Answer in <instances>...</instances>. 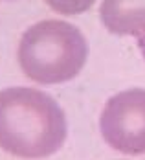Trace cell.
<instances>
[{
    "mask_svg": "<svg viewBox=\"0 0 145 160\" xmlns=\"http://www.w3.org/2000/svg\"><path fill=\"white\" fill-rule=\"evenodd\" d=\"M63 109L46 92L28 87L0 90V147L18 158H46L66 140Z\"/></svg>",
    "mask_w": 145,
    "mask_h": 160,
    "instance_id": "cell-1",
    "label": "cell"
},
{
    "mask_svg": "<svg viewBox=\"0 0 145 160\" xmlns=\"http://www.w3.org/2000/svg\"><path fill=\"white\" fill-rule=\"evenodd\" d=\"M88 57L85 35L65 20H42L28 28L18 42V64L41 85L65 83L83 70Z\"/></svg>",
    "mask_w": 145,
    "mask_h": 160,
    "instance_id": "cell-2",
    "label": "cell"
},
{
    "mask_svg": "<svg viewBox=\"0 0 145 160\" xmlns=\"http://www.w3.org/2000/svg\"><path fill=\"white\" fill-rule=\"evenodd\" d=\"M96 0H46L50 8L61 15H79L92 8Z\"/></svg>",
    "mask_w": 145,
    "mask_h": 160,
    "instance_id": "cell-5",
    "label": "cell"
},
{
    "mask_svg": "<svg viewBox=\"0 0 145 160\" xmlns=\"http://www.w3.org/2000/svg\"><path fill=\"white\" fill-rule=\"evenodd\" d=\"M136 44H138V48H140V52H142V55H143V59H145V33L136 37Z\"/></svg>",
    "mask_w": 145,
    "mask_h": 160,
    "instance_id": "cell-6",
    "label": "cell"
},
{
    "mask_svg": "<svg viewBox=\"0 0 145 160\" xmlns=\"http://www.w3.org/2000/svg\"><path fill=\"white\" fill-rule=\"evenodd\" d=\"M105 142L125 155L145 153V88H130L112 96L99 118Z\"/></svg>",
    "mask_w": 145,
    "mask_h": 160,
    "instance_id": "cell-3",
    "label": "cell"
},
{
    "mask_svg": "<svg viewBox=\"0 0 145 160\" xmlns=\"http://www.w3.org/2000/svg\"><path fill=\"white\" fill-rule=\"evenodd\" d=\"M99 18L116 35L145 33V0H103Z\"/></svg>",
    "mask_w": 145,
    "mask_h": 160,
    "instance_id": "cell-4",
    "label": "cell"
}]
</instances>
